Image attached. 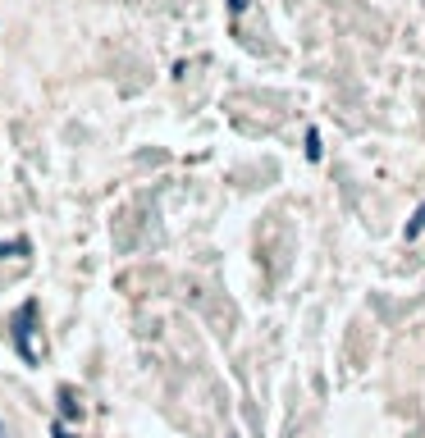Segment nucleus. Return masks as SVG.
I'll return each instance as SVG.
<instances>
[{"instance_id": "nucleus-1", "label": "nucleus", "mask_w": 425, "mask_h": 438, "mask_svg": "<svg viewBox=\"0 0 425 438\" xmlns=\"http://www.w3.org/2000/svg\"><path fill=\"white\" fill-rule=\"evenodd\" d=\"M37 334H42V329H37V301H28L14 315V343H18V352H23L28 365H42V356H46V347H42Z\"/></svg>"}, {"instance_id": "nucleus-2", "label": "nucleus", "mask_w": 425, "mask_h": 438, "mask_svg": "<svg viewBox=\"0 0 425 438\" xmlns=\"http://www.w3.org/2000/svg\"><path fill=\"white\" fill-rule=\"evenodd\" d=\"M421 224H425V206L417 210V215H412L407 219V229H402V233H407V238H417V233H421Z\"/></svg>"}, {"instance_id": "nucleus-3", "label": "nucleus", "mask_w": 425, "mask_h": 438, "mask_svg": "<svg viewBox=\"0 0 425 438\" xmlns=\"http://www.w3.org/2000/svg\"><path fill=\"white\" fill-rule=\"evenodd\" d=\"M306 155H311V160L321 155V138H316V133H306Z\"/></svg>"}, {"instance_id": "nucleus-4", "label": "nucleus", "mask_w": 425, "mask_h": 438, "mask_svg": "<svg viewBox=\"0 0 425 438\" xmlns=\"http://www.w3.org/2000/svg\"><path fill=\"white\" fill-rule=\"evenodd\" d=\"M51 438H78V434H73V430H64V425H55V434Z\"/></svg>"}, {"instance_id": "nucleus-5", "label": "nucleus", "mask_w": 425, "mask_h": 438, "mask_svg": "<svg viewBox=\"0 0 425 438\" xmlns=\"http://www.w3.org/2000/svg\"><path fill=\"white\" fill-rule=\"evenodd\" d=\"M0 438H14V434H9V425H5V420H0Z\"/></svg>"}]
</instances>
